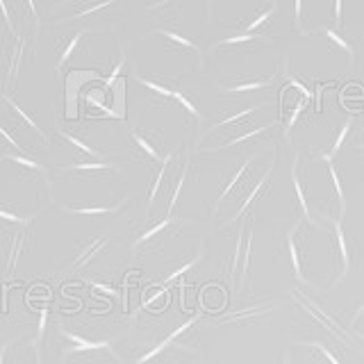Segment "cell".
Listing matches in <instances>:
<instances>
[{
	"label": "cell",
	"mask_w": 364,
	"mask_h": 364,
	"mask_svg": "<svg viewBox=\"0 0 364 364\" xmlns=\"http://www.w3.org/2000/svg\"><path fill=\"white\" fill-rule=\"evenodd\" d=\"M23 53H26V39L21 34L14 32H5L3 37V62H5V91L14 89L16 75H18V66L23 60Z\"/></svg>",
	"instance_id": "cell-1"
},
{
	"label": "cell",
	"mask_w": 364,
	"mask_h": 364,
	"mask_svg": "<svg viewBox=\"0 0 364 364\" xmlns=\"http://www.w3.org/2000/svg\"><path fill=\"white\" fill-rule=\"evenodd\" d=\"M60 335L68 341V346L62 350V364L71 355H80V353H109V355L117 358L112 341H94L77 333H71V330H66V328H60Z\"/></svg>",
	"instance_id": "cell-2"
},
{
	"label": "cell",
	"mask_w": 364,
	"mask_h": 364,
	"mask_svg": "<svg viewBox=\"0 0 364 364\" xmlns=\"http://www.w3.org/2000/svg\"><path fill=\"white\" fill-rule=\"evenodd\" d=\"M28 242V228H11L5 235V276L14 278V271L18 267L21 250Z\"/></svg>",
	"instance_id": "cell-3"
},
{
	"label": "cell",
	"mask_w": 364,
	"mask_h": 364,
	"mask_svg": "<svg viewBox=\"0 0 364 364\" xmlns=\"http://www.w3.org/2000/svg\"><path fill=\"white\" fill-rule=\"evenodd\" d=\"M3 100H5V105L9 107V112H11V117H14L16 121H18V125H21V128H26L30 134H34V136H37V139L39 141H43L46 146H50V139H48V134H46L41 128H39V125H37V121H34L32 117H30V114L26 112V109H21L18 107V102L14 100V98H11L9 94H3Z\"/></svg>",
	"instance_id": "cell-4"
},
{
	"label": "cell",
	"mask_w": 364,
	"mask_h": 364,
	"mask_svg": "<svg viewBox=\"0 0 364 364\" xmlns=\"http://www.w3.org/2000/svg\"><path fill=\"white\" fill-rule=\"evenodd\" d=\"M107 244H109V239H107V237H94L91 242L85 244V248L80 250L77 255H73L71 264H68V267L64 269V273H73V271H80L82 267H87L91 259L102 253V248H105Z\"/></svg>",
	"instance_id": "cell-5"
},
{
	"label": "cell",
	"mask_w": 364,
	"mask_h": 364,
	"mask_svg": "<svg viewBox=\"0 0 364 364\" xmlns=\"http://www.w3.org/2000/svg\"><path fill=\"white\" fill-rule=\"evenodd\" d=\"M3 159H7V162H14L18 164V168H23L26 173H32V176H43L46 180V187H48V193H50V182H48V171H46L43 164H39L37 159H32L30 155H23V153H7L3 155Z\"/></svg>",
	"instance_id": "cell-6"
},
{
	"label": "cell",
	"mask_w": 364,
	"mask_h": 364,
	"mask_svg": "<svg viewBox=\"0 0 364 364\" xmlns=\"http://www.w3.org/2000/svg\"><path fill=\"white\" fill-rule=\"evenodd\" d=\"M291 185H294V191H296V200H299V208L305 216L307 223H314L312 214H310V205H307V196H305V189H303V182L299 178V155H294V164H291Z\"/></svg>",
	"instance_id": "cell-7"
},
{
	"label": "cell",
	"mask_w": 364,
	"mask_h": 364,
	"mask_svg": "<svg viewBox=\"0 0 364 364\" xmlns=\"http://www.w3.org/2000/svg\"><path fill=\"white\" fill-rule=\"evenodd\" d=\"M125 200L128 198H121L117 205H102V208H68V205H62L57 203V208H60L64 214H75V216H100V214H117L125 208Z\"/></svg>",
	"instance_id": "cell-8"
},
{
	"label": "cell",
	"mask_w": 364,
	"mask_h": 364,
	"mask_svg": "<svg viewBox=\"0 0 364 364\" xmlns=\"http://www.w3.org/2000/svg\"><path fill=\"white\" fill-rule=\"evenodd\" d=\"M273 307H276V303H262V305H250V307H244L242 312H232L228 316H221L216 323H235V321H246V318H255L259 314H267L271 312Z\"/></svg>",
	"instance_id": "cell-9"
},
{
	"label": "cell",
	"mask_w": 364,
	"mask_h": 364,
	"mask_svg": "<svg viewBox=\"0 0 364 364\" xmlns=\"http://www.w3.org/2000/svg\"><path fill=\"white\" fill-rule=\"evenodd\" d=\"M87 34V28H82V30H77L75 34H71L64 43L60 41V57H57V66H55V71L60 73L62 68H64V64L71 60V55L77 50V46H80V41H82V37Z\"/></svg>",
	"instance_id": "cell-10"
},
{
	"label": "cell",
	"mask_w": 364,
	"mask_h": 364,
	"mask_svg": "<svg viewBox=\"0 0 364 364\" xmlns=\"http://www.w3.org/2000/svg\"><path fill=\"white\" fill-rule=\"evenodd\" d=\"M271 173H273V162L269 164V168L264 171V176H262V180L257 182V185H255L253 189H250V191L246 193V198H244V200H239V210H237V214L232 216L230 221H237V219H242V214H244V212H246V210L250 208V205H253V200H255V198L259 196V191L267 187V182L271 180Z\"/></svg>",
	"instance_id": "cell-11"
},
{
	"label": "cell",
	"mask_w": 364,
	"mask_h": 364,
	"mask_svg": "<svg viewBox=\"0 0 364 364\" xmlns=\"http://www.w3.org/2000/svg\"><path fill=\"white\" fill-rule=\"evenodd\" d=\"M296 232H299V221L287 232V253H289V259H291V269H294V276L299 282H307L305 276H303V267H301V253H299V246H296Z\"/></svg>",
	"instance_id": "cell-12"
},
{
	"label": "cell",
	"mask_w": 364,
	"mask_h": 364,
	"mask_svg": "<svg viewBox=\"0 0 364 364\" xmlns=\"http://www.w3.org/2000/svg\"><path fill=\"white\" fill-rule=\"evenodd\" d=\"M130 141H132V146L139 151L144 157H148V159H153V162H162V155H159V151L155 148V144L148 139L146 134H141V132H136V130H130Z\"/></svg>",
	"instance_id": "cell-13"
},
{
	"label": "cell",
	"mask_w": 364,
	"mask_h": 364,
	"mask_svg": "<svg viewBox=\"0 0 364 364\" xmlns=\"http://www.w3.org/2000/svg\"><path fill=\"white\" fill-rule=\"evenodd\" d=\"M253 159H255V153L253 155H250L248 159H246V162L242 164V166H239L237 171H235V173H232V178L230 180H228V185L221 189V193H219V198H216V203H214V216H216V212H219V208H221V203H223V198L228 196V193H230L237 185H239V182H242V178L246 176V171L250 168V164H253Z\"/></svg>",
	"instance_id": "cell-14"
},
{
	"label": "cell",
	"mask_w": 364,
	"mask_h": 364,
	"mask_svg": "<svg viewBox=\"0 0 364 364\" xmlns=\"http://www.w3.org/2000/svg\"><path fill=\"white\" fill-rule=\"evenodd\" d=\"M171 162H173V153L164 155V159H162V162H159V171L155 173V180H153L151 191H148V200H146V216L151 214V208H153V203H155V198H157L159 187H162V182H164V173H166V168H168V164H171Z\"/></svg>",
	"instance_id": "cell-15"
},
{
	"label": "cell",
	"mask_w": 364,
	"mask_h": 364,
	"mask_svg": "<svg viewBox=\"0 0 364 364\" xmlns=\"http://www.w3.org/2000/svg\"><path fill=\"white\" fill-rule=\"evenodd\" d=\"M335 239H337V248H339V257H341V273H339V278H337V282H339L348 273V269H350L348 244H346V237H344V228H341V221H335Z\"/></svg>",
	"instance_id": "cell-16"
},
{
	"label": "cell",
	"mask_w": 364,
	"mask_h": 364,
	"mask_svg": "<svg viewBox=\"0 0 364 364\" xmlns=\"http://www.w3.org/2000/svg\"><path fill=\"white\" fill-rule=\"evenodd\" d=\"M60 136H62V139H66L68 144H71V146L75 148V151L85 153V155H89V157H94L96 162H105V155L98 153L96 148H91L87 141L80 139V136H75V134H71V132H66V130H60Z\"/></svg>",
	"instance_id": "cell-17"
},
{
	"label": "cell",
	"mask_w": 364,
	"mask_h": 364,
	"mask_svg": "<svg viewBox=\"0 0 364 364\" xmlns=\"http://www.w3.org/2000/svg\"><path fill=\"white\" fill-rule=\"evenodd\" d=\"M350 128H353V119L348 117V119L344 121V125L339 128V132L335 134V141H333V146H330V151L318 155V159H321V162H333V157L339 153V148H341V144H344V139H346V134L350 132Z\"/></svg>",
	"instance_id": "cell-18"
},
{
	"label": "cell",
	"mask_w": 364,
	"mask_h": 364,
	"mask_svg": "<svg viewBox=\"0 0 364 364\" xmlns=\"http://www.w3.org/2000/svg\"><path fill=\"white\" fill-rule=\"evenodd\" d=\"M73 171H119L112 162H73L62 166V173H73Z\"/></svg>",
	"instance_id": "cell-19"
},
{
	"label": "cell",
	"mask_w": 364,
	"mask_h": 364,
	"mask_svg": "<svg viewBox=\"0 0 364 364\" xmlns=\"http://www.w3.org/2000/svg\"><path fill=\"white\" fill-rule=\"evenodd\" d=\"M155 32H157V34H162V37H164L166 41H173V43L182 46V48H187V50H191V53H196V55L200 57V48H198V43H193L191 39H187V37H182V34H180V32H173V30H166V28H157Z\"/></svg>",
	"instance_id": "cell-20"
},
{
	"label": "cell",
	"mask_w": 364,
	"mask_h": 364,
	"mask_svg": "<svg viewBox=\"0 0 364 364\" xmlns=\"http://www.w3.org/2000/svg\"><path fill=\"white\" fill-rule=\"evenodd\" d=\"M273 125H278V119L269 121L267 125H259V128L248 130V132H244V134H237L235 139L225 141V144H221V146H216V148H212V151H221V148H230V146H237V144H242V141H246V139H253V136H257V134H262V132H267L269 128H273Z\"/></svg>",
	"instance_id": "cell-21"
},
{
	"label": "cell",
	"mask_w": 364,
	"mask_h": 364,
	"mask_svg": "<svg viewBox=\"0 0 364 364\" xmlns=\"http://www.w3.org/2000/svg\"><path fill=\"white\" fill-rule=\"evenodd\" d=\"M32 219H34V214L23 216L21 212H14V210H9V208H0V221L11 223V225H16V228H30Z\"/></svg>",
	"instance_id": "cell-22"
},
{
	"label": "cell",
	"mask_w": 364,
	"mask_h": 364,
	"mask_svg": "<svg viewBox=\"0 0 364 364\" xmlns=\"http://www.w3.org/2000/svg\"><path fill=\"white\" fill-rule=\"evenodd\" d=\"M267 105H269V102H262V105H250V107H246V109H242V112L230 114V117H225V119H221V121H216V123L212 125V130H223V128H228V125H232V123H237V121L246 119L248 114H253L255 109H259V107H267Z\"/></svg>",
	"instance_id": "cell-23"
},
{
	"label": "cell",
	"mask_w": 364,
	"mask_h": 364,
	"mask_svg": "<svg viewBox=\"0 0 364 364\" xmlns=\"http://www.w3.org/2000/svg\"><path fill=\"white\" fill-rule=\"evenodd\" d=\"M250 248H253V219L248 223V235H246V255H244V267H242V276L237 278L235 289L242 294L244 291V282H246V271H248V259H250Z\"/></svg>",
	"instance_id": "cell-24"
},
{
	"label": "cell",
	"mask_w": 364,
	"mask_h": 364,
	"mask_svg": "<svg viewBox=\"0 0 364 364\" xmlns=\"http://www.w3.org/2000/svg\"><path fill=\"white\" fill-rule=\"evenodd\" d=\"M203 250H205V244H200V248H198V253L196 255H193L189 262H185V264H182V267H178L173 273H168V276H166V280L162 282V284H171V282H176L178 278H182V276H185V273H189L193 267H196L198 264V262H200V257H203Z\"/></svg>",
	"instance_id": "cell-25"
},
{
	"label": "cell",
	"mask_w": 364,
	"mask_h": 364,
	"mask_svg": "<svg viewBox=\"0 0 364 364\" xmlns=\"http://www.w3.org/2000/svg\"><path fill=\"white\" fill-rule=\"evenodd\" d=\"M176 219H173V216H166V219L164 221H159V223H155L153 228H148V230H144L139 237H136L134 239V244H132V248H139L141 244H146V242H151V239L155 237V235H159V232H162L164 230V228L166 225H171V223H173Z\"/></svg>",
	"instance_id": "cell-26"
},
{
	"label": "cell",
	"mask_w": 364,
	"mask_h": 364,
	"mask_svg": "<svg viewBox=\"0 0 364 364\" xmlns=\"http://www.w3.org/2000/svg\"><path fill=\"white\" fill-rule=\"evenodd\" d=\"M273 80H276V75H271L267 80H255V82H244V85H235V87H221L223 94H242V91H253V89H264L269 87Z\"/></svg>",
	"instance_id": "cell-27"
},
{
	"label": "cell",
	"mask_w": 364,
	"mask_h": 364,
	"mask_svg": "<svg viewBox=\"0 0 364 364\" xmlns=\"http://www.w3.org/2000/svg\"><path fill=\"white\" fill-rule=\"evenodd\" d=\"M125 62H128V57H125V50L121 48L119 50V60H117V64L112 66V71H109V75L102 80V87H105V91H109L112 87H114V82L119 80V75L123 73V68H125Z\"/></svg>",
	"instance_id": "cell-28"
},
{
	"label": "cell",
	"mask_w": 364,
	"mask_h": 364,
	"mask_svg": "<svg viewBox=\"0 0 364 364\" xmlns=\"http://www.w3.org/2000/svg\"><path fill=\"white\" fill-rule=\"evenodd\" d=\"M14 364H41V353H39V346L34 344V339H32V346H26L21 353H16Z\"/></svg>",
	"instance_id": "cell-29"
},
{
	"label": "cell",
	"mask_w": 364,
	"mask_h": 364,
	"mask_svg": "<svg viewBox=\"0 0 364 364\" xmlns=\"http://www.w3.org/2000/svg\"><path fill=\"white\" fill-rule=\"evenodd\" d=\"M328 173H330V182H333V189L337 191V198H339V210L341 214L346 212V193H344V187H341V180H339V173L333 162H328Z\"/></svg>",
	"instance_id": "cell-30"
},
{
	"label": "cell",
	"mask_w": 364,
	"mask_h": 364,
	"mask_svg": "<svg viewBox=\"0 0 364 364\" xmlns=\"http://www.w3.org/2000/svg\"><path fill=\"white\" fill-rule=\"evenodd\" d=\"M134 80H136V82H139L144 89L153 91V94H157V96H162V98H173V89H168V87L159 85V82H153V80L141 77V75H136V73H134Z\"/></svg>",
	"instance_id": "cell-31"
},
{
	"label": "cell",
	"mask_w": 364,
	"mask_h": 364,
	"mask_svg": "<svg viewBox=\"0 0 364 364\" xmlns=\"http://www.w3.org/2000/svg\"><path fill=\"white\" fill-rule=\"evenodd\" d=\"M0 146L11 148V153H23V155H28L26 151H23V146H18L16 136L11 134V130L7 128V125H5L3 121H0Z\"/></svg>",
	"instance_id": "cell-32"
},
{
	"label": "cell",
	"mask_w": 364,
	"mask_h": 364,
	"mask_svg": "<svg viewBox=\"0 0 364 364\" xmlns=\"http://www.w3.org/2000/svg\"><path fill=\"white\" fill-rule=\"evenodd\" d=\"M276 9H278V3H273V5H269L264 11H262V14H257L253 21H250L248 23V26L244 28V32H248V34H253L257 28H262V26H264V23H269V18L273 16V14H276Z\"/></svg>",
	"instance_id": "cell-33"
},
{
	"label": "cell",
	"mask_w": 364,
	"mask_h": 364,
	"mask_svg": "<svg viewBox=\"0 0 364 364\" xmlns=\"http://www.w3.org/2000/svg\"><path fill=\"white\" fill-rule=\"evenodd\" d=\"M321 32L337 46V48H341L344 53H348V66H353V48H350V43H348L346 39H341V37H339V32L333 30V28H321Z\"/></svg>",
	"instance_id": "cell-34"
},
{
	"label": "cell",
	"mask_w": 364,
	"mask_h": 364,
	"mask_svg": "<svg viewBox=\"0 0 364 364\" xmlns=\"http://www.w3.org/2000/svg\"><path fill=\"white\" fill-rule=\"evenodd\" d=\"M187 171H189V157L185 155V168H182V173H180V178L176 182V189H173V193H171V200H168V216H171V212H173L176 203L180 198V191H182V187H185V182H187Z\"/></svg>",
	"instance_id": "cell-35"
},
{
	"label": "cell",
	"mask_w": 364,
	"mask_h": 364,
	"mask_svg": "<svg viewBox=\"0 0 364 364\" xmlns=\"http://www.w3.org/2000/svg\"><path fill=\"white\" fill-rule=\"evenodd\" d=\"M255 39H262V34H257V32H253V34L242 32V34H235V37H225L221 41H216L214 48H221V46H232V43H246V41H255Z\"/></svg>",
	"instance_id": "cell-36"
},
{
	"label": "cell",
	"mask_w": 364,
	"mask_h": 364,
	"mask_svg": "<svg viewBox=\"0 0 364 364\" xmlns=\"http://www.w3.org/2000/svg\"><path fill=\"white\" fill-rule=\"evenodd\" d=\"M112 5H114L112 0H107V3H98V5H80V7L73 5V11H71V16H68V18H80V16H87V14H94V11L112 7Z\"/></svg>",
	"instance_id": "cell-37"
},
{
	"label": "cell",
	"mask_w": 364,
	"mask_h": 364,
	"mask_svg": "<svg viewBox=\"0 0 364 364\" xmlns=\"http://www.w3.org/2000/svg\"><path fill=\"white\" fill-rule=\"evenodd\" d=\"M48 314H50L48 305H41V307H39V321H37V337H34V344H37V346L43 341V335H46V323H48Z\"/></svg>",
	"instance_id": "cell-38"
},
{
	"label": "cell",
	"mask_w": 364,
	"mask_h": 364,
	"mask_svg": "<svg viewBox=\"0 0 364 364\" xmlns=\"http://www.w3.org/2000/svg\"><path fill=\"white\" fill-rule=\"evenodd\" d=\"M173 100H178L182 107H185L193 119H200V112H198V107H196V102H193L189 96H185L182 91H173Z\"/></svg>",
	"instance_id": "cell-39"
},
{
	"label": "cell",
	"mask_w": 364,
	"mask_h": 364,
	"mask_svg": "<svg viewBox=\"0 0 364 364\" xmlns=\"http://www.w3.org/2000/svg\"><path fill=\"white\" fill-rule=\"evenodd\" d=\"M282 75H284V80H287V85H289V87H294L296 91H299L301 98H305V100H310V98H312V91L307 89V87L301 82V80H296V77H294L291 73H287V71H284Z\"/></svg>",
	"instance_id": "cell-40"
},
{
	"label": "cell",
	"mask_w": 364,
	"mask_h": 364,
	"mask_svg": "<svg viewBox=\"0 0 364 364\" xmlns=\"http://www.w3.org/2000/svg\"><path fill=\"white\" fill-rule=\"evenodd\" d=\"M305 105H307V100H305V98H301V100H299V105H296V107L291 109V117H289L287 125H284V136H289V134H291L294 125H296V121H299V117H301V112L305 109Z\"/></svg>",
	"instance_id": "cell-41"
},
{
	"label": "cell",
	"mask_w": 364,
	"mask_h": 364,
	"mask_svg": "<svg viewBox=\"0 0 364 364\" xmlns=\"http://www.w3.org/2000/svg\"><path fill=\"white\" fill-rule=\"evenodd\" d=\"M305 346H312V348H316L318 353H321V355L330 362V364H341L339 360H337V355L333 350H330L326 344H321V341H305Z\"/></svg>",
	"instance_id": "cell-42"
},
{
	"label": "cell",
	"mask_w": 364,
	"mask_h": 364,
	"mask_svg": "<svg viewBox=\"0 0 364 364\" xmlns=\"http://www.w3.org/2000/svg\"><path fill=\"white\" fill-rule=\"evenodd\" d=\"M91 289H96V291H100V294H107V296H117V289L114 287H109V284H102V282H96V280H85Z\"/></svg>",
	"instance_id": "cell-43"
},
{
	"label": "cell",
	"mask_w": 364,
	"mask_h": 364,
	"mask_svg": "<svg viewBox=\"0 0 364 364\" xmlns=\"http://www.w3.org/2000/svg\"><path fill=\"white\" fill-rule=\"evenodd\" d=\"M326 87H333V82H323V85H316V89H314L316 112H321V96H323V89H326Z\"/></svg>",
	"instance_id": "cell-44"
},
{
	"label": "cell",
	"mask_w": 364,
	"mask_h": 364,
	"mask_svg": "<svg viewBox=\"0 0 364 364\" xmlns=\"http://www.w3.org/2000/svg\"><path fill=\"white\" fill-rule=\"evenodd\" d=\"M333 9H335V23H337V26H341V9H344V5H341L339 0H335Z\"/></svg>",
	"instance_id": "cell-45"
},
{
	"label": "cell",
	"mask_w": 364,
	"mask_h": 364,
	"mask_svg": "<svg viewBox=\"0 0 364 364\" xmlns=\"http://www.w3.org/2000/svg\"><path fill=\"white\" fill-rule=\"evenodd\" d=\"M7 350H9V344H0V364H5V360H7Z\"/></svg>",
	"instance_id": "cell-46"
},
{
	"label": "cell",
	"mask_w": 364,
	"mask_h": 364,
	"mask_svg": "<svg viewBox=\"0 0 364 364\" xmlns=\"http://www.w3.org/2000/svg\"><path fill=\"white\" fill-rule=\"evenodd\" d=\"M284 364H289V355H284Z\"/></svg>",
	"instance_id": "cell-47"
},
{
	"label": "cell",
	"mask_w": 364,
	"mask_h": 364,
	"mask_svg": "<svg viewBox=\"0 0 364 364\" xmlns=\"http://www.w3.org/2000/svg\"><path fill=\"white\" fill-rule=\"evenodd\" d=\"M360 148H364V144H362V146H360Z\"/></svg>",
	"instance_id": "cell-48"
},
{
	"label": "cell",
	"mask_w": 364,
	"mask_h": 364,
	"mask_svg": "<svg viewBox=\"0 0 364 364\" xmlns=\"http://www.w3.org/2000/svg\"><path fill=\"white\" fill-rule=\"evenodd\" d=\"M362 337H364V335H362Z\"/></svg>",
	"instance_id": "cell-49"
},
{
	"label": "cell",
	"mask_w": 364,
	"mask_h": 364,
	"mask_svg": "<svg viewBox=\"0 0 364 364\" xmlns=\"http://www.w3.org/2000/svg\"><path fill=\"white\" fill-rule=\"evenodd\" d=\"M362 164H364V162H362Z\"/></svg>",
	"instance_id": "cell-50"
}]
</instances>
